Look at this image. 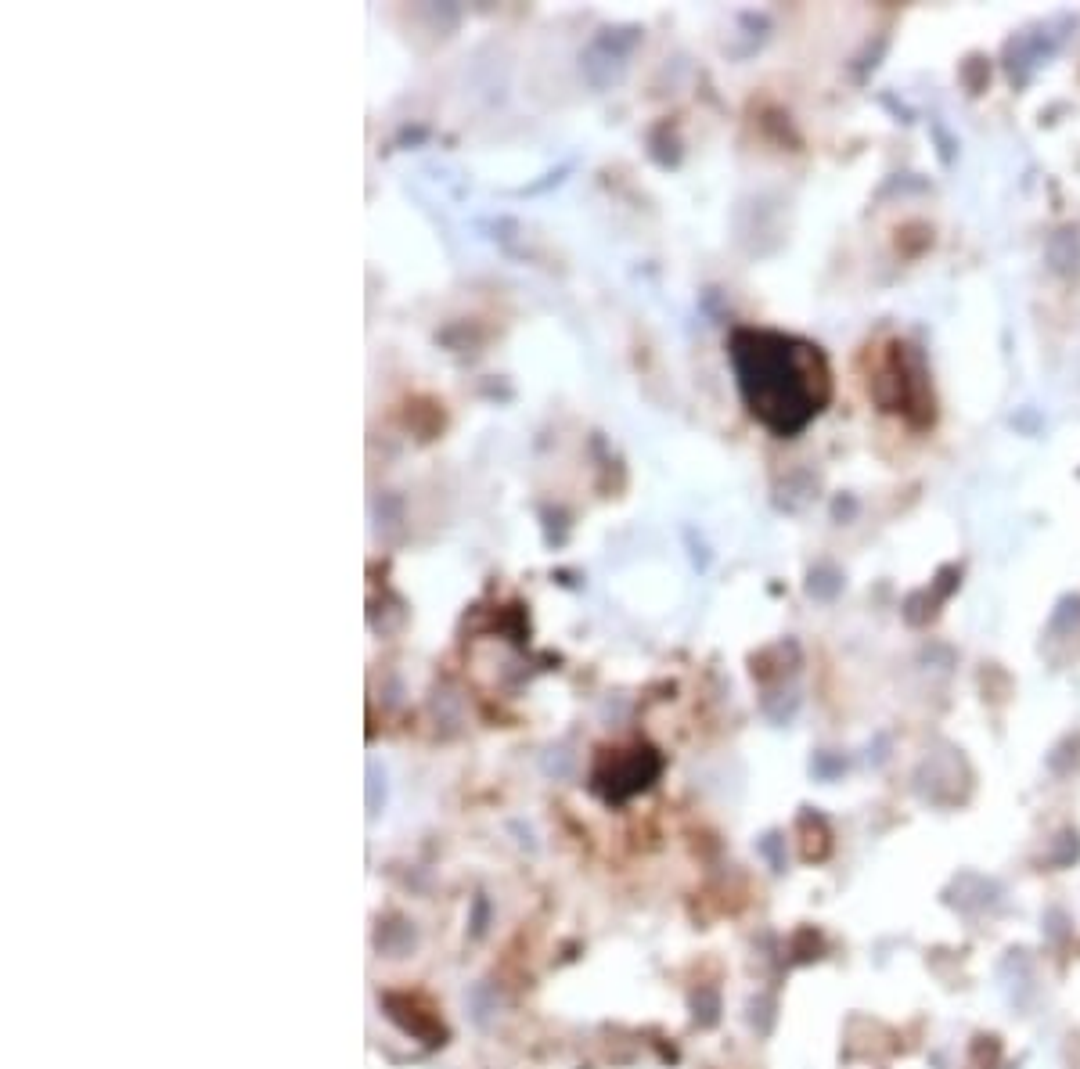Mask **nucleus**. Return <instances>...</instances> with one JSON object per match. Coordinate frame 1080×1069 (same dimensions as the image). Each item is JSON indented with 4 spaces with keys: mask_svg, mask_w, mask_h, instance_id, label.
Segmentation results:
<instances>
[{
    "mask_svg": "<svg viewBox=\"0 0 1080 1069\" xmlns=\"http://www.w3.org/2000/svg\"><path fill=\"white\" fill-rule=\"evenodd\" d=\"M904 350L908 346H893V357L890 364H886V375L890 378H908V368H904ZM911 404H918L922 411L933 418V407H926V378H918V382H900V407L897 411H911Z\"/></svg>",
    "mask_w": 1080,
    "mask_h": 1069,
    "instance_id": "nucleus-2",
    "label": "nucleus"
},
{
    "mask_svg": "<svg viewBox=\"0 0 1080 1069\" xmlns=\"http://www.w3.org/2000/svg\"><path fill=\"white\" fill-rule=\"evenodd\" d=\"M728 353L749 414L774 436H796L825 411L832 396V371L814 342L742 328L731 335Z\"/></svg>",
    "mask_w": 1080,
    "mask_h": 1069,
    "instance_id": "nucleus-1",
    "label": "nucleus"
}]
</instances>
